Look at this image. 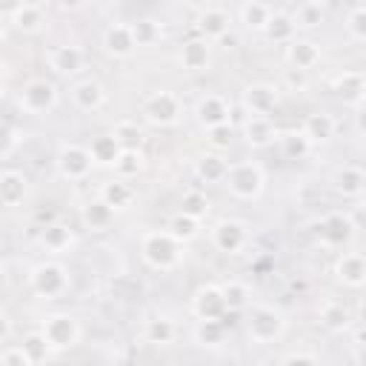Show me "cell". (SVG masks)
Listing matches in <instances>:
<instances>
[{
    "instance_id": "484cf974",
    "label": "cell",
    "mask_w": 366,
    "mask_h": 366,
    "mask_svg": "<svg viewBox=\"0 0 366 366\" xmlns=\"http://www.w3.org/2000/svg\"><path fill=\"white\" fill-rule=\"evenodd\" d=\"M303 137L312 143V146H320V143H329L337 132V120L329 114V112H312L303 117V126H300Z\"/></svg>"
},
{
    "instance_id": "9c48e42d",
    "label": "cell",
    "mask_w": 366,
    "mask_h": 366,
    "mask_svg": "<svg viewBox=\"0 0 366 366\" xmlns=\"http://www.w3.org/2000/svg\"><path fill=\"white\" fill-rule=\"evenodd\" d=\"M280 103V89L266 80H254L240 92V106L246 117H272Z\"/></svg>"
},
{
    "instance_id": "ac0fdd59",
    "label": "cell",
    "mask_w": 366,
    "mask_h": 366,
    "mask_svg": "<svg viewBox=\"0 0 366 366\" xmlns=\"http://www.w3.org/2000/svg\"><path fill=\"white\" fill-rule=\"evenodd\" d=\"M323 60V49L317 40L312 37H295L286 43V63L289 69H297V71H312L317 63Z\"/></svg>"
},
{
    "instance_id": "f1b7e54d",
    "label": "cell",
    "mask_w": 366,
    "mask_h": 366,
    "mask_svg": "<svg viewBox=\"0 0 366 366\" xmlns=\"http://www.w3.org/2000/svg\"><path fill=\"white\" fill-rule=\"evenodd\" d=\"M129 29H132V37H134V46H137V49H152V46H157V43L163 40V34H166V31H163V20H160V17H152V14L132 20Z\"/></svg>"
},
{
    "instance_id": "e575fe53",
    "label": "cell",
    "mask_w": 366,
    "mask_h": 366,
    "mask_svg": "<svg viewBox=\"0 0 366 366\" xmlns=\"http://www.w3.org/2000/svg\"><path fill=\"white\" fill-rule=\"evenodd\" d=\"M177 337V323L166 315H157V317H149L146 326H143V340L146 343H154V346H169L174 343Z\"/></svg>"
},
{
    "instance_id": "5bb4252c",
    "label": "cell",
    "mask_w": 366,
    "mask_h": 366,
    "mask_svg": "<svg viewBox=\"0 0 366 366\" xmlns=\"http://www.w3.org/2000/svg\"><path fill=\"white\" fill-rule=\"evenodd\" d=\"M229 26H232V11L226 6H203L194 17L197 37H203L209 43L212 40H226Z\"/></svg>"
},
{
    "instance_id": "11a10c76",
    "label": "cell",
    "mask_w": 366,
    "mask_h": 366,
    "mask_svg": "<svg viewBox=\"0 0 366 366\" xmlns=\"http://www.w3.org/2000/svg\"><path fill=\"white\" fill-rule=\"evenodd\" d=\"M3 26H6V17H3V11H0V34H3Z\"/></svg>"
},
{
    "instance_id": "f907efd6",
    "label": "cell",
    "mask_w": 366,
    "mask_h": 366,
    "mask_svg": "<svg viewBox=\"0 0 366 366\" xmlns=\"http://www.w3.org/2000/svg\"><path fill=\"white\" fill-rule=\"evenodd\" d=\"M14 143H17V132H14L11 126H6V123H0V157H6V154H11V149H14Z\"/></svg>"
},
{
    "instance_id": "8992f818",
    "label": "cell",
    "mask_w": 366,
    "mask_h": 366,
    "mask_svg": "<svg viewBox=\"0 0 366 366\" xmlns=\"http://www.w3.org/2000/svg\"><path fill=\"white\" fill-rule=\"evenodd\" d=\"M140 112H143V120H146V123H152V126H157V129H166V126H174V123L180 120V114H183V100H180V94L172 92V89H157V92L146 94Z\"/></svg>"
},
{
    "instance_id": "30bf717a",
    "label": "cell",
    "mask_w": 366,
    "mask_h": 366,
    "mask_svg": "<svg viewBox=\"0 0 366 366\" xmlns=\"http://www.w3.org/2000/svg\"><path fill=\"white\" fill-rule=\"evenodd\" d=\"M252 240L249 223L237 217H223L212 226V246L223 254H240Z\"/></svg>"
},
{
    "instance_id": "83f0119b",
    "label": "cell",
    "mask_w": 366,
    "mask_h": 366,
    "mask_svg": "<svg viewBox=\"0 0 366 366\" xmlns=\"http://www.w3.org/2000/svg\"><path fill=\"white\" fill-rule=\"evenodd\" d=\"M274 6L272 3H263V0H243L234 14H237V23H243V29L249 31H263V26L269 23Z\"/></svg>"
},
{
    "instance_id": "f546056e",
    "label": "cell",
    "mask_w": 366,
    "mask_h": 366,
    "mask_svg": "<svg viewBox=\"0 0 366 366\" xmlns=\"http://www.w3.org/2000/svg\"><path fill=\"white\" fill-rule=\"evenodd\" d=\"M335 189L337 194H343V200H360L363 197V189H366V174L360 166H343L337 174H335Z\"/></svg>"
},
{
    "instance_id": "cb8c5ba5",
    "label": "cell",
    "mask_w": 366,
    "mask_h": 366,
    "mask_svg": "<svg viewBox=\"0 0 366 366\" xmlns=\"http://www.w3.org/2000/svg\"><path fill=\"white\" fill-rule=\"evenodd\" d=\"M29 194V177L20 169H0V206L14 209Z\"/></svg>"
},
{
    "instance_id": "7dc6e473",
    "label": "cell",
    "mask_w": 366,
    "mask_h": 366,
    "mask_svg": "<svg viewBox=\"0 0 366 366\" xmlns=\"http://www.w3.org/2000/svg\"><path fill=\"white\" fill-rule=\"evenodd\" d=\"M206 143L212 152H226L232 143H234V126L232 123H223V126H214V129H206Z\"/></svg>"
},
{
    "instance_id": "d590c367",
    "label": "cell",
    "mask_w": 366,
    "mask_h": 366,
    "mask_svg": "<svg viewBox=\"0 0 366 366\" xmlns=\"http://www.w3.org/2000/svg\"><path fill=\"white\" fill-rule=\"evenodd\" d=\"M220 292H223V300H226V312L229 315H237V312H246L252 306V289L249 283L243 280H226L220 283Z\"/></svg>"
},
{
    "instance_id": "f6af8a7d",
    "label": "cell",
    "mask_w": 366,
    "mask_h": 366,
    "mask_svg": "<svg viewBox=\"0 0 366 366\" xmlns=\"http://www.w3.org/2000/svg\"><path fill=\"white\" fill-rule=\"evenodd\" d=\"M180 212L189 214V217H194V220H203V217L209 214V197H206V192H203V189H189V192H183V197H180Z\"/></svg>"
},
{
    "instance_id": "6da1fadb",
    "label": "cell",
    "mask_w": 366,
    "mask_h": 366,
    "mask_svg": "<svg viewBox=\"0 0 366 366\" xmlns=\"http://www.w3.org/2000/svg\"><path fill=\"white\" fill-rule=\"evenodd\" d=\"M223 186L234 200H257L266 192V172L257 160H234L229 163Z\"/></svg>"
},
{
    "instance_id": "8fae6325",
    "label": "cell",
    "mask_w": 366,
    "mask_h": 366,
    "mask_svg": "<svg viewBox=\"0 0 366 366\" xmlns=\"http://www.w3.org/2000/svg\"><path fill=\"white\" fill-rule=\"evenodd\" d=\"M194 120L197 126L206 132V129H214V126H223V123H232V103L226 94H217V92H206L197 97L194 103Z\"/></svg>"
},
{
    "instance_id": "60d3db41",
    "label": "cell",
    "mask_w": 366,
    "mask_h": 366,
    "mask_svg": "<svg viewBox=\"0 0 366 366\" xmlns=\"http://www.w3.org/2000/svg\"><path fill=\"white\" fill-rule=\"evenodd\" d=\"M112 169H114V177H123V180L137 177V174L146 169V154H143V149H123L120 157H117V163H114Z\"/></svg>"
},
{
    "instance_id": "1f68e13d",
    "label": "cell",
    "mask_w": 366,
    "mask_h": 366,
    "mask_svg": "<svg viewBox=\"0 0 366 366\" xmlns=\"http://www.w3.org/2000/svg\"><path fill=\"white\" fill-rule=\"evenodd\" d=\"M335 92H337L346 103H352L355 109H360V103H363V92H366V77H363V71H357V69H346L343 74H337V80H335Z\"/></svg>"
},
{
    "instance_id": "74e56055",
    "label": "cell",
    "mask_w": 366,
    "mask_h": 366,
    "mask_svg": "<svg viewBox=\"0 0 366 366\" xmlns=\"http://www.w3.org/2000/svg\"><path fill=\"white\" fill-rule=\"evenodd\" d=\"M226 320H229V317H226ZM226 320H197L194 329H192L194 343H200V346H206V349L223 346V340H226V326H229Z\"/></svg>"
},
{
    "instance_id": "4316f807",
    "label": "cell",
    "mask_w": 366,
    "mask_h": 366,
    "mask_svg": "<svg viewBox=\"0 0 366 366\" xmlns=\"http://www.w3.org/2000/svg\"><path fill=\"white\" fill-rule=\"evenodd\" d=\"M289 17H292L295 31H315V29H320L326 23V3L303 0L295 9H289Z\"/></svg>"
},
{
    "instance_id": "7c38bea8",
    "label": "cell",
    "mask_w": 366,
    "mask_h": 366,
    "mask_svg": "<svg viewBox=\"0 0 366 366\" xmlns=\"http://www.w3.org/2000/svg\"><path fill=\"white\" fill-rule=\"evenodd\" d=\"M46 63L49 69L57 74V77H74L86 69L89 63V54L83 46H74V43H60V46H51L49 54H46Z\"/></svg>"
},
{
    "instance_id": "f35d334b",
    "label": "cell",
    "mask_w": 366,
    "mask_h": 366,
    "mask_svg": "<svg viewBox=\"0 0 366 366\" xmlns=\"http://www.w3.org/2000/svg\"><path fill=\"white\" fill-rule=\"evenodd\" d=\"M120 143L112 137V132L109 134H97L92 143H89V154H92V160H94V166H114L117 163V157H120Z\"/></svg>"
},
{
    "instance_id": "3957f363",
    "label": "cell",
    "mask_w": 366,
    "mask_h": 366,
    "mask_svg": "<svg viewBox=\"0 0 366 366\" xmlns=\"http://www.w3.org/2000/svg\"><path fill=\"white\" fill-rule=\"evenodd\" d=\"M286 315L277 309V306H269V303H254L249 306V317H246V335L252 343L257 346H269V343H277L283 335H286Z\"/></svg>"
},
{
    "instance_id": "7a4b0ae2",
    "label": "cell",
    "mask_w": 366,
    "mask_h": 366,
    "mask_svg": "<svg viewBox=\"0 0 366 366\" xmlns=\"http://www.w3.org/2000/svg\"><path fill=\"white\" fill-rule=\"evenodd\" d=\"M140 257L154 272H172L180 266L183 252H180V243L166 229H152L140 237Z\"/></svg>"
},
{
    "instance_id": "b9f144b4",
    "label": "cell",
    "mask_w": 366,
    "mask_h": 366,
    "mask_svg": "<svg viewBox=\"0 0 366 366\" xmlns=\"http://www.w3.org/2000/svg\"><path fill=\"white\" fill-rule=\"evenodd\" d=\"M166 232L183 246V243H189V240H194L200 234V220H194V217H189L183 212H174L169 217V223H166Z\"/></svg>"
},
{
    "instance_id": "c3c4849f",
    "label": "cell",
    "mask_w": 366,
    "mask_h": 366,
    "mask_svg": "<svg viewBox=\"0 0 366 366\" xmlns=\"http://www.w3.org/2000/svg\"><path fill=\"white\" fill-rule=\"evenodd\" d=\"M0 366H31V360L20 343H9L0 349Z\"/></svg>"
},
{
    "instance_id": "bcb514c9",
    "label": "cell",
    "mask_w": 366,
    "mask_h": 366,
    "mask_svg": "<svg viewBox=\"0 0 366 366\" xmlns=\"http://www.w3.org/2000/svg\"><path fill=\"white\" fill-rule=\"evenodd\" d=\"M23 352L29 355V360H31V366H37V363H43L46 357H49V352H51V346L46 343V337H43V332L40 329H31V332H26V337H23Z\"/></svg>"
},
{
    "instance_id": "8d00e7d4",
    "label": "cell",
    "mask_w": 366,
    "mask_h": 366,
    "mask_svg": "<svg viewBox=\"0 0 366 366\" xmlns=\"http://www.w3.org/2000/svg\"><path fill=\"white\" fill-rule=\"evenodd\" d=\"M277 146H280V154L286 157V160H303V157H309L312 154V143L303 137V132L300 129H289V132H280L277 134Z\"/></svg>"
},
{
    "instance_id": "836d02e7",
    "label": "cell",
    "mask_w": 366,
    "mask_h": 366,
    "mask_svg": "<svg viewBox=\"0 0 366 366\" xmlns=\"http://www.w3.org/2000/svg\"><path fill=\"white\" fill-rule=\"evenodd\" d=\"M269 43H280V46H286L289 40H295L297 37V31H295V26H292V17H289V11L286 9H274L272 11V17H269V23L263 26V31H260Z\"/></svg>"
},
{
    "instance_id": "7bdbcfd3",
    "label": "cell",
    "mask_w": 366,
    "mask_h": 366,
    "mask_svg": "<svg viewBox=\"0 0 366 366\" xmlns=\"http://www.w3.org/2000/svg\"><path fill=\"white\" fill-rule=\"evenodd\" d=\"M112 137L120 143V149H140L146 140V132L140 129L137 120H117L112 129Z\"/></svg>"
},
{
    "instance_id": "5b68a950",
    "label": "cell",
    "mask_w": 366,
    "mask_h": 366,
    "mask_svg": "<svg viewBox=\"0 0 366 366\" xmlns=\"http://www.w3.org/2000/svg\"><path fill=\"white\" fill-rule=\"evenodd\" d=\"M29 286L43 300H60V297L69 295L71 277H69V269L66 266H60L54 260H46V263H37L29 272Z\"/></svg>"
},
{
    "instance_id": "e0dca14e",
    "label": "cell",
    "mask_w": 366,
    "mask_h": 366,
    "mask_svg": "<svg viewBox=\"0 0 366 366\" xmlns=\"http://www.w3.org/2000/svg\"><path fill=\"white\" fill-rule=\"evenodd\" d=\"M100 46H103V51H106L112 60H126V57H132L134 49H137V46H134V37H132V29H129V23H123V20L109 23V26L103 29Z\"/></svg>"
},
{
    "instance_id": "681fc988",
    "label": "cell",
    "mask_w": 366,
    "mask_h": 366,
    "mask_svg": "<svg viewBox=\"0 0 366 366\" xmlns=\"http://www.w3.org/2000/svg\"><path fill=\"white\" fill-rule=\"evenodd\" d=\"M283 86H286L289 92H306V89H309V71L286 69V71H283Z\"/></svg>"
},
{
    "instance_id": "2e32d148",
    "label": "cell",
    "mask_w": 366,
    "mask_h": 366,
    "mask_svg": "<svg viewBox=\"0 0 366 366\" xmlns=\"http://www.w3.org/2000/svg\"><path fill=\"white\" fill-rule=\"evenodd\" d=\"M6 23L20 34H37L46 26V3H17L9 9Z\"/></svg>"
},
{
    "instance_id": "db71d44e",
    "label": "cell",
    "mask_w": 366,
    "mask_h": 366,
    "mask_svg": "<svg viewBox=\"0 0 366 366\" xmlns=\"http://www.w3.org/2000/svg\"><path fill=\"white\" fill-rule=\"evenodd\" d=\"M3 289H6V269L0 266V292H3Z\"/></svg>"
},
{
    "instance_id": "9a60e30c",
    "label": "cell",
    "mask_w": 366,
    "mask_h": 366,
    "mask_svg": "<svg viewBox=\"0 0 366 366\" xmlns=\"http://www.w3.org/2000/svg\"><path fill=\"white\" fill-rule=\"evenodd\" d=\"M192 312L197 320H226V300L220 292V283H206L192 295Z\"/></svg>"
},
{
    "instance_id": "d4e9b609",
    "label": "cell",
    "mask_w": 366,
    "mask_h": 366,
    "mask_svg": "<svg viewBox=\"0 0 366 366\" xmlns=\"http://www.w3.org/2000/svg\"><path fill=\"white\" fill-rule=\"evenodd\" d=\"M71 100L80 112H97L106 106V86L94 77H83L71 86Z\"/></svg>"
},
{
    "instance_id": "d6986e66",
    "label": "cell",
    "mask_w": 366,
    "mask_h": 366,
    "mask_svg": "<svg viewBox=\"0 0 366 366\" xmlns=\"http://www.w3.org/2000/svg\"><path fill=\"white\" fill-rule=\"evenodd\" d=\"M335 277L346 289H360L366 283V257H363V252H357V249L340 252L337 260H335Z\"/></svg>"
},
{
    "instance_id": "9f6ffc18",
    "label": "cell",
    "mask_w": 366,
    "mask_h": 366,
    "mask_svg": "<svg viewBox=\"0 0 366 366\" xmlns=\"http://www.w3.org/2000/svg\"><path fill=\"white\" fill-rule=\"evenodd\" d=\"M3 97H6V89H3V83H0V100H3Z\"/></svg>"
},
{
    "instance_id": "ee69618b",
    "label": "cell",
    "mask_w": 366,
    "mask_h": 366,
    "mask_svg": "<svg viewBox=\"0 0 366 366\" xmlns=\"http://www.w3.org/2000/svg\"><path fill=\"white\" fill-rule=\"evenodd\" d=\"M346 34L352 43H363L366 40V3H355L346 11V23H343Z\"/></svg>"
},
{
    "instance_id": "f5cc1de1",
    "label": "cell",
    "mask_w": 366,
    "mask_h": 366,
    "mask_svg": "<svg viewBox=\"0 0 366 366\" xmlns=\"http://www.w3.org/2000/svg\"><path fill=\"white\" fill-rule=\"evenodd\" d=\"M11 337V320H9V315L0 309V343H6Z\"/></svg>"
},
{
    "instance_id": "52a82bcc",
    "label": "cell",
    "mask_w": 366,
    "mask_h": 366,
    "mask_svg": "<svg viewBox=\"0 0 366 366\" xmlns=\"http://www.w3.org/2000/svg\"><path fill=\"white\" fill-rule=\"evenodd\" d=\"M40 332H43L46 343H49L51 349H57V352H66V349L77 346L80 337H83V326H80V320H77L74 315H69V312L46 315L43 323H40Z\"/></svg>"
},
{
    "instance_id": "ab89813d",
    "label": "cell",
    "mask_w": 366,
    "mask_h": 366,
    "mask_svg": "<svg viewBox=\"0 0 366 366\" xmlns=\"http://www.w3.org/2000/svg\"><path fill=\"white\" fill-rule=\"evenodd\" d=\"M349 320H352V315H349V309H346L340 300H326V303L317 309V323L326 326L329 332H343V329H349Z\"/></svg>"
},
{
    "instance_id": "816d5d0a",
    "label": "cell",
    "mask_w": 366,
    "mask_h": 366,
    "mask_svg": "<svg viewBox=\"0 0 366 366\" xmlns=\"http://www.w3.org/2000/svg\"><path fill=\"white\" fill-rule=\"evenodd\" d=\"M280 366H317V360H315L312 355H306V352H295V355H289Z\"/></svg>"
},
{
    "instance_id": "7402d4cb",
    "label": "cell",
    "mask_w": 366,
    "mask_h": 366,
    "mask_svg": "<svg viewBox=\"0 0 366 366\" xmlns=\"http://www.w3.org/2000/svg\"><path fill=\"white\" fill-rule=\"evenodd\" d=\"M277 126L272 117H246L240 126V137L249 149H266L272 143H277Z\"/></svg>"
},
{
    "instance_id": "277c9868",
    "label": "cell",
    "mask_w": 366,
    "mask_h": 366,
    "mask_svg": "<svg viewBox=\"0 0 366 366\" xmlns=\"http://www.w3.org/2000/svg\"><path fill=\"white\" fill-rule=\"evenodd\" d=\"M57 103H60V92H57V83H54V80L29 77V80L17 89V109H20L23 114L40 117V114L54 112Z\"/></svg>"
},
{
    "instance_id": "603a6c76",
    "label": "cell",
    "mask_w": 366,
    "mask_h": 366,
    "mask_svg": "<svg viewBox=\"0 0 366 366\" xmlns=\"http://www.w3.org/2000/svg\"><path fill=\"white\" fill-rule=\"evenodd\" d=\"M177 63L186 71H209V66H212V43L203 40V37L186 40L180 46V51H177Z\"/></svg>"
},
{
    "instance_id": "d6a6232c",
    "label": "cell",
    "mask_w": 366,
    "mask_h": 366,
    "mask_svg": "<svg viewBox=\"0 0 366 366\" xmlns=\"http://www.w3.org/2000/svg\"><path fill=\"white\" fill-rule=\"evenodd\" d=\"M226 172H229V160L220 152H206L194 160V174L203 183H223Z\"/></svg>"
},
{
    "instance_id": "ffe728a7",
    "label": "cell",
    "mask_w": 366,
    "mask_h": 366,
    "mask_svg": "<svg viewBox=\"0 0 366 366\" xmlns=\"http://www.w3.org/2000/svg\"><path fill=\"white\" fill-rule=\"evenodd\" d=\"M37 243L49 254H66L74 246V229L69 223H63V220L43 223L40 226V234H37Z\"/></svg>"
},
{
    "instance_id": "ba28073f",
    "label": "cell",
    "mask_w": 366,
    "mask_h": 366,
    "mask_svg": "<svg viewBox=\"0 0 366 366\" xmlns=\"http://www.w3.org/2000/svg\"><path fill=\"white\" fill-rule=\"evenodd\" d=\"M54 169L69 183L86 180L92 174V169H94V160L89 154V146H83V143H63L60 152H57V157H54Z\"/></svg>"
},
{
    "instance_id": "44dd1931",
    "label": "cell",
    "mask_w": 366,
    "mask_h": 366,
    "mask_svg": "<svg viewBox=\"0 0 366 366\" xmlns=\"http://www.w3.org/2000/svg\"><path fill=\"white\" fill-rule=\"evenodd\" d=\"M97 197H100L112 212H126V209L134 206L137 189H134L129 180H123V177H112V180H103V183H100Z\"/></svg>"
},
{
    "instance_id": "4dcf8cb0",
    "label": "cell",
    "mask_w": 366,
    "mask_h": 366,
    "mask_svg": "<svg viewBox=\"0 0 366 366\" xmlns=\"http://www.w3.org/2000/svg\"><path fill=\"white\" fill-rule=\"evenodd\" d=\"M114 217H117V212H112L100 197L86 200V206L80 209V220H83V226L92 229V232H109V229L114 226Z\"/></svg>"
},
{
    "instance_id": "4fadbf2b",
    "label": "cell",
    "mask_w": 366,
    "mask_h": 366,
    "mask_svg": "<svg viewBox=\"0 0 366 366\" xmlns=\"http://www.w3.org/2000/svg\"><path fill=\"white\" fill-rule=\"evenodd\" d=\"M355 220L346 214V212H329V214H323L320 217V223H317V234H320V243L326 246V249H340V246H346L349 240H352V234H355Z\"/></svg>"
}]
</instances>
